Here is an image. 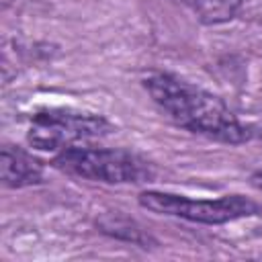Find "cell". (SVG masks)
<instances>
[{
  "instance_id": "cell-4",
  "label": "cell",
  "mask_w": 262,
  "mask_h": 262,
  "mask_svg": "<svg viewBox=\"0 0 262 262\" xmlns=\"http://www.w3.org/2000/svg\"><path fill=\"white\" fill-rule=\"evenodd\" d=\"M137 201L143 209L151 213L180 217L207 225H221L258 213V205L242 194H229L221 199H188L172 192L143 190L139 192Z\"/></svg>"
},
{
  "instance_id": "cell-5",
  "label": "cell",
  "mask_w": 262,
  "mask_h": 262,
  "mask_svg": "<svg viewBox=\"0 0 262 262\" xmlns=\"http://www.w3.org/2000/svg\"><path fill=\"white\" fill-rule=\"evenodd\" d=\"M0 180L6 188H25L43 180V166L29 151L4 145L0 151Z\"/></svg>"
},
{
  "instance_id": "cell-2",
  "label": "cell",
  "mask_w": 262,
  "mask_h": 262,
  "mask_svg": "<svg viewBox=\"0 0 262 262\" xmlns=\"http://www.w3.org/2000/svg\"><path fill=\"white\" fill-rule=\"evenodd\" d=\"M55 168L92 182L104 184H129L141 182L151 176L147 162L127 149L74 145L57 151L53 158Z\"/></svg>"
},
{
  "instance_id": "cell-6",
  "label": "cell",
  "mask_w": 262,
  "mask_h": 262,
  "mask_svg": "<svg viewBox=\"0 0 262 262\" xmlns=\"http://www.w3.org/2000/svg\"><path fill=\"white\" fill-rule=\"evenodd\" d=\"M184 2L205 25L227 23L237 14L242 6V0H184Z\"/></svg>"
},
{
  "instance_id": "cell-7",
  "label": "cell",
  "mask_w": 262,
  "mask_h": 262,
  "mask_svg": "<svg viewBox=\"0 0 262 262\" xmlns=\"http://www.w3.org/2000/svg\"><path fill=\"white\" fill-rule=\"evenodd\" d=\"M252 184H254L258 190H262V170H260V172H256V174L252 176Z\"/></svg>"
},
{
  "instance_id": "cell-3",
  "label": "cell",
  "mask_w": 262,
  "mask_h": 262,
  "mask_svg": "<svg viewBox=\"0 0 262 262\" xmlns=\"http://www.w3.org/2000/svg\"><path fill=\"white\" fill-rule=\"evenodd\" d=\"M113 131V125L92 113L66 108H47L33 115L27 141L41 151H61L80 143L100 139Z\"/></svg>"
},
{
  "instance_id": "cell-1",
  "label": "cell",
  "mask_w": 262,
  "mask_h": 262,
  "mask_svg": "<svg viewBox=\"0 0 262 262\" xmlns=\"http://www.w3.org/2000/svg\"><path fill=\"white\" fill-rule=\"evenodd\" d=\"M143 88L174 125L190 133L225 143H246L254 137V129L244 125L219 96L172 74L151 72L143 78Z\"/></svg>"
}]
</instances>
